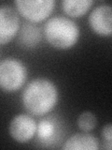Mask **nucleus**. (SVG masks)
Instances as JSON below:
<instances>
[{
  "label": "nucleus",
  "mask_w": 112,
  "mask_h": 150,
  "mask_svg": "<svg viewBox=\"0 0 112 150\" xmlns=\"http://www.w3.org/2000/svg\"><path fill=\"white\" fill-rule=\"evenodd\" d=\"M58 100V87L51 80L42 77L32 80L22 94L23 107L34 116L48 115L54 109Z\"/></svg>",
  "instance_id": "obj_1"
},
{
  "label": "nucleus",
  "mask_w": 112,
  "mask_h": 150,
  "mask_svg": "<svg viewBox=\"0 0 112 150\" xmlns=\"http://www.w3.org/2000/svg\"><path fill=\"white\" fill-rule=\"evenodd\" d=\"M36 129L37 123L31 115L20 114L11 119L8 126V132L16 142L26 143L35 137Z\"/></svg>",
  "instance_id": "obj_6"
},
{
  "label": "nucleus",
  "mask_w": 112,
  "mask_h": 150,
  "mask_svg": "<svg viewBox=\"0 0 112 150\" xmlns=\"http://www.w3.org/2000/svg\"><path fill=\"white\" fill-rule=\"evenodd\" d=\"M92 30L100 36L112 34V9L108 4H101L92 9L89 15Z\"/></svg>",
  "instance_id": "obj_7"
},
{
  "label": "nucleus",
  "mask_w": 112,
  "mask_h": 150,
  "mask_svg": "<svg viewBox=\"0 0 112 150\" xmlns=\"http://www.w3.org/2000/svg\"><path fill=\"white\" fill-rule=\"evenodd\" d=\"M21 28L18 12L8 5L0 6V45L9 43Z\"/></svg>",
  "instance_id": "obj_5"
},
{
  "label": "nucleus",
  "mask_w": 112,
  "mask_h": 150,
  "mask_svg": "<svg viewBox=\"0 0 112 150\" xmlns=\"http://www.w3.org/2000/svg\"><path fill=\"white\" fill-rule=\"evenodd\" d=\"M43 33L48 43L60 50L72 48L80 37V30L77 23L65 16L50 18L45 23Z\"/></svg>",
  "instance_id": "obj_2"
},
{
  "label": "nucleus",
  "mask_w": 112,
  "mask_h": 150,
  "mask_svg": "<svg viewBox=\"0 0 112 150\" xmlns=\"http://www.w3.org/2000/svg\"><path fill=\"white\" fill-rule=\"evenodd\" d=\"M99 148V141L92 134L77 133L65 141L63 145L64 150H97Z\"/></svg>",
  "instance_id": "obj_8"
},
{
  "label": "nucleus",
  "mask_w": 112,
  "mask_h": 150,
  "mask_svg": "<svg viewBox=\"0 0 112 150\" xmlns=\"http://www.w3.org/2000/svg\"><path fill=\"white\" fill-rule=\"evenodd\" d=\"M56 133V125L53 121L50 119H44L38 122L36 129L37 138L39 140L47 142L53 138V136Z\"/></svg>",
  "instance_id": "obj_11"
},
{
  "label": "nucleus",
  "mask_w": 112,
  "mask_h": 150,
  "mask_svg": "<svg viewBox=\"0 0 112 150\" xmlns=\"http://www.w3.org/2000/svg\"><path fill=\"white\" fill-rule=\"evenodd\" d=\"M102 136L106 141V146H105L107 150H110L112 146V125L110 123L105 125L102 129Z\"/></svg>",
  "instance_id": "obj_13"
},
{
  "label": "nucleus",
  "mask_w": 112,
  "mask_h": 150,
  "mask_svg": "<svg viewBox=\"0 0 112 150\" xmlns=\"http://www.w3.org/2000/svg\"><path fill=\"white\" fill-rule=\"evenodd\" d=\"M77 123L78 127L82 131L89 132L95 129L97 125V118L93 112L90 111H84L78 115Z\"/></svg>",
  "instance_id": "obj_12"
},
{
  "label": "nucleus",
  "mask_w": 112,
  "mask_h": 150,
  "mask_svg": "<svg viewBox=\"0 0 112 150\" xmlns=\"http://www.w3.org/2000/svg\"><path fill=\"white\" fill-rule=\"evenodd\" d=\"M27 80V69L21 60L8 57L0 62V89L13 93L22 88Z\"/></svg>",
  "instance_id": "obj_3"
},
{
  "label": "nucleus",
  "mask_w": 112,
  "mask_h": 150,
  "mask_svg": "<svg viewBox=\"0 0 112 150\" xmlns=\"http://www.w3.org/2000/svg\"><path fill=\"white\" fill-rule=\"evenodd\" d=\"M17 12L31 23L48 19L55 8V0H16Z\"/></svg>",
  "instance_id": "obj_4"
},
{
  "label": "nucleus",
  "mask_w": 112,
  "mask_h": 150,
  "mask_svg": "<svg viewBox=\"0 0 112 150\" xmlns=\"http://www.w3.org/2000/svg\"><path fill=\"white\" fill-rule=\"evenodd\" d=\"M93 4V0H64L62 2V7L65 14H67L68 16L79 18L85 15Z\"/></svg>",
  "instance_id": "obj_10"
},
{
  "label": "nucleus",
  "mask_w": 112,
  "mask_h": 150,
  "mask_svg": "<svg viewBox=\"0 0 112 150\" xmlns=\"http://www.w3.org/2000/svg\"><path fill=\"white\" fill-rule=\"evenodd\" d=\"M41 31L38 26L33 23H25L21 26L18 33V40L22 47L33 49L41 41Z\"/></svg>",
  "instance_id": "obj_9"
}]
</instances>
